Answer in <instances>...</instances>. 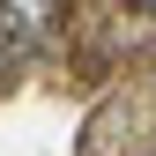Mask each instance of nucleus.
Segmentation results:
<instances>
[{
    "label": "nucleus",
    "mask_w": 156,
    "mask_h": 156,
    "mask_svg": "<svg viewBox=\"0 0 156 156\" xmlns=\"http://www.w3.org/2000/svg\"><path fill=\"white\" fill-rule=\"evenodd\" d=\"M15 15H23V8H0V60H23V52H30V30L15 23Z\"/></svg>",
    "instance_id": "obj_1"
},
{
    "label": "nucleus",
    "mask_w": 156,
    "mask_h": 156,
    "mask_svg": "<svg viewBox=\"0 0 156 156\" xmlns=\"http://www.w3.org/2000/svg\"><path fill=\"white\" fill-rule=\"evenodd\" d=\"M134 8H141V15H156V0H134Z\"/></svg>",
    "instance_id": "obj_2"
}]
</instances>
